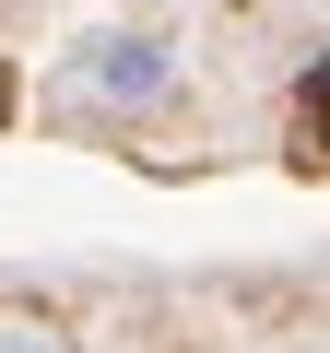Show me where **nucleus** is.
Returning a JSON list of instances; mask_svg holds the SVG:
<instances>
[{
	"label": "nucleus",
	"mask_w": 330,
	"mask_h": 353,
	"mask_svg": "<svg viewBox=\"0 0 330 353\" xmlns=\"http://www.w3.org/2000/svg\"><path fill=\"white\" fill-rule=\"evenodd\" d=\"M165 83H177V36L165 24H95L71 48V94H95V106H153Z\"/></svg>",
	"instance_id": "f257e3e1"
},
{
	"label": "nucleus",
	"mask_w": 330,
	"mask_h": 353,
	"mask_svg": "<svg viewBox=\"0 0 330 353\" xmlns=\"http://www.w3.org/2000/svg\"><path fill=\"white\" fill-rule=\"evenodd\" d=\"M295 130L330 153V48H318V59H307V83H295Z\"/></svg>",
	"instance_id": "f03ea898"
},
{
	"label": "nucleus",
	"mask_w": 330,
	"mask_h": 353,
	"mask_svg": "<svg viewBox=\"0 0 330 353\" xmlns=\"http://www.w3.org/2000/svg\"><path fill=\"white\" fill-rule=\"evenodd\" d=\"M0 353H71V341H59L48 318H0Z\"/></svg>",
	"instance_id": "7ed1b4c3"
},
{
	"label": "nucleus",
	"mask_w": 330,
	"mask_h": 353,
	"mask_svg": "<svg viewBox=\"0 0 330 353\" xmlns=\"http://www.w3.org/2000/svg\"><path fill=\"white\" fill-rule=\"evenodd\" d=\"M0 118H12V71H0Z\"/></svg>",
	"instance_id": "20e7f679"
}]
</instances>
